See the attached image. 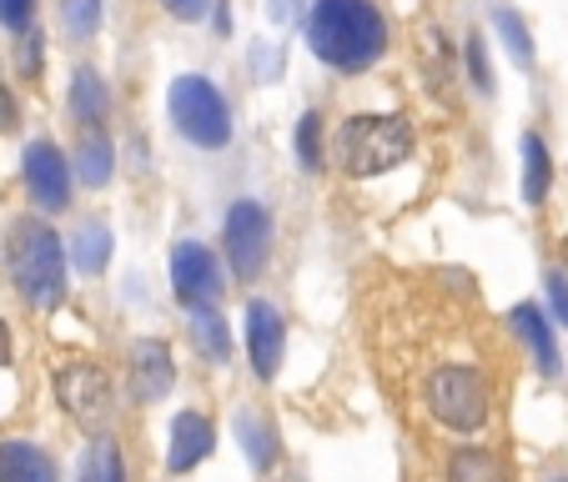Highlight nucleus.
<instances>
[{
	"label": "nucleus",
	"instance_id": "1",
	"mask_svg": "<svg viewBox=\"0 0 568 482\" xmlns=\"http://www.w3.org/2000/svg\"><path fill=\"white\" fill-rule=\"evenodd\" d=\"M307 45L317 61L337 65V71H363L383 55L387 25L373 0H317L307 21Z\"/></svg>",
	"mask_w": 568,
	"mask_h": 482
},
{
	"label": "nucleus",
	"instance_id": "2",
	"mask_svg": "<svg viewBox=\"0 0 568 482\" xmlns=\"http://www.w3.org/2000/svg\"><path fill=\"white\" fill-rule=\"evenodd\" d=\"M11 277L31 307H55L65 291V252L61 236L41 222L11 226Z\"/></svg>",
	"mask_w": 568,
	"mask_h": 482
},
{
	"label": "nucleus",
	"instance_id": "3",
	"mask_svg": "<svg viewBox=\"0 0 568 482\" xmlns=\"http://www.w3.org/2000/svg\"><path fill=\"white\" fill-rule=\"evenodd\" d=\"M337 151H343V166L353 176H377L393 172L397 161H408L413 131L403 116H353L337 136Z\"/></svg>",
	"mask_w": 568,
	"mask_h": 482
},
{
	"label": "nucleus",
	"instance_id": "4",
	"mask_svg": "<svg viewBox=\"0 0 568 482\" xmlns=\"http://www.w3.org/2000/svg\"><path fill=\"white\" fill-rule=\"evenodd\" d=\"M166 106H172V121L192 146H226L232 141V116H226L222 91L206 81V75H176L172 91H166Z\"/></svg>",
	"mask_w": 568,
	"mask_h": 482
},
{
	"label": "nucleus",
	"instance_id": "5",
	"mask_svg": "<svg viewBox=\"0 0 568 482\" xmlns=\"http://www.w3.org/2000/svg\"><path fill=\"white\" fill-rule=\"evenodd\" d=\"M423 397H428V412L453 432H478L488 422V382L473 367H438L423 382Z\"/></svg>",
	"mask_w": 568,
	"mask_h": 482
},
{
	"label": "nucleus",
	"instance_id": "6",
	"mask_svg": "<svg viewBox=\"0 0 568 482\" xmlns=\"http://www.w3.org/2000/svg\"><path fill=\"white\" fill-rule=\"evenodd\" d=\"M222 242H226V257H232V271L242 281H252L272 257V216L257 202H236L226 212Z\"/></svg>",
	"mask_w": 568,
	"mask_h": 482
},
{
	"label": "nucleus",
	"instance_id": "7",
	"mask_svg": "<svg viewBox=\"0 0 568 482\" xmlns=\"http://www.w3.org/2000/svg\"><path fill=\"white\" fill-rule=\"evenodd\" d=\"M55 397H61V408L71 412V418H81L87 428H97V422L106 418L111 387L91 362H65L61 372H55Z\"/></svg>",
	"mask_w": 568,
	"mask_h": 482
},
{
	"label": "nucleus",
	"instance_id": "8",
	"mask_svg": "<svg viewBox=\"0 0 568 482\" xmlns=\"http://www.w3.org/2000/svg\"><path fill=\"white\" fill-rule=\"evenodd\" d=\"M26 192L36 196L41 212H61L71 202V172H65V156L51 141H31L26 146Z\"/></svg>",
	"mask_w": 568,
	"mask_h": 482
},
{
	"label": "nucleus",
	"instance_id": "9",
	"mask_svg": "<svg viewBox=\"0 0 568 482\" xmlns=\"http://www.w3.org/2000/svg\"><path fill=\"white\" fill-rule=\"evenodd\" d=\"M172 287L186 307H202V301L222 297V271H216V257L196 242H182L172 252Z\"/></svg>",
	"mask_w": 568,
	"mask_h": 482
},
{
	"label": "nucleus",
	"instance_id": "10",
	"mask_svg": "<svg viewBox=\"0 0 568 482\" xmlns=\"http://www.w3.org/2000/svg\"><path fill=\"white\" fill-rule=\"evenodd\" d=\"M172 382H176V367H172L166 342L146 337V342L131 347V397L136 402H161V397L172 392Z\"/></svg>",
	"mask_w": 568,
	"mask_h": 482
},
{
	"label": "nucleus",
	"instance_id": "11",
	"mask_svg": "<svg viewBox=\"0 0 568 482\" xmlns=\"http://www.w3.org/2000/svg\"><path fill=\"white\" fill-rule=\"evenodd\" d=\"M282 347H287V332H282V311L272 301H252L247 307V352L257 377H277L282 367Z\"/></svg>",
	"mask_w": 568,
	"mask_h": 482
},
{
	"label": "nucleus",
	"instance_id": "12",
	"mask_svg": "<svg viewBox=\"0 0 568 482\" xmlns=\"http://www.w3.org/2000/svg\"><path fill=\"white\" fill-rule=\"evenodd\" d=\"M206 452H212V422H206L202 412H182V418L172 422V452H166L172 472H192Z\"/></svg>",
	"mask_w": 568,
	"mask_h": 482
},
{
	"label": "nucleus",
	"instance_id": "13",
	"mask_svg": "<svg viewBox=\"0 0 568 482\" xmlns=\"http://www.w3.org/2000/svg\"><path fill=\"white\" fill-rule=\"evenodd\" d=\"M0 482H55V468L31 442H0Z\"/></svg>",
	"mask_w": 568,
	"mask_h": 482
},
{
	"label": "nucleus",
	"instance_id": "14",
	"mask_svg": "<svg viewBox=\"0 0 568 482\" xmlns=\"http://www.w3.org/2000/svg\"><path fill=\"white\" fill-rule=\"evenodd\" d=\"M514 327L518 337L528 342V352H534L538 372H558V347H554V327L544 321V311L538 307H518L514 311Z\"/></svg>",
	"mask_w": 568,
	"mask_h": 482
},
{
	"label": "nucleus",
	"instance_id": "15",
	"mask_svg": "<svg viewBox=\"0 0 568 482\" xmlns=\"http://www.w3.org/2000/svg\"><path fill=\"white\" fill-rule=\"evenodd\" d=\"M111 172H116V151H111V141L101 136V131H87L81 146H75V176H81L87 186H106Z\"/></svg>",
	"mask_w": 568,
	"mask_h": 482
},
{
	"label": "nucleus",
	"instance_id": "16",
	"mask_svg": "<svg viewBox=\"0 0 568 482\" xmlns=\"http://www.w3.org/2000/svg\"><path fill=\"white\" fill-rule=\"evenodd\" d=\"M71 261H75V271H87V277L106 271V261H111V226L106 222H87V226H81V232H75V242H71Z\"/></svg>",
	"mask_w": 568,
	"mask_h": 482
},
{
	"label": "nucleus",
	"instance_id": "17",
	"mask_svg": "<svg viewBox=\"0 0 568 482\" xmlns=\"http://www.w3.org/2000/svg\"><path fill=\"white\" fill-rule=\"evenodd\" d=\"M192 342L202 347V357H212V362H226V357H232V337H226V321L216 317L212 301L192 307Z\"/></svg>",
	"mask_w": 568,
	"mask_h": 482
},
{
	"label": "nucleus",
	"instance_id": "18",
	"mask_svg": "<svg viewBox=\"0 0 568 482\" xmlns=\"http://www.w3.org/2000/svg\"><path fill=\"white\" fill-rule=\"evenodd\" d=\"M524 202L528 206H544V196H548V182H554V166H548V146L528 131L524 136Z\"/></svg>",
	"mask_w": 568,
	"mask_h": 482
},
{
	"label": "nucleus",
	"instance_id": "19",
	"mask_svg": "<svg viewBox=\"0 0 568 482\" xmlns=\"http://www.w3.org/2000/svg\"><path fill=\"white\" fill-rule=\"evenodd\" d=\"M75 482H126V468H121V448L111 438H97L81 458V472Z\"/></svg>",
	"mask_w": 568,
	"mask_h": 482
},
{
	"label": "nucleus",
	"instance_id": "20",
	"mask_svg": "<svg viewBox=\"0 0 568 482\" xmlns=\"http://www.w3.org/2000/svg\"><path fill=\"white\" fill-rule=\"evenodd\" d=\"M71 111H75V121H91V126L106 116V86H101L97 71L71 75Z\"/></svg>",
	"mask_w": 568,
	"mask_h": 482
},
{
	"label": "nucleus",
	"instance_id": "21",
	"mask_svg": "<svg viewBox=\"0 0 568 482\" xmlns=\"http://www.w3.org/2000/svg\"><path fill=\"white\" fill-rule=\"evenodd\" d=\"M448 482H504V468H498L488 452L463 448V452H453V462H448Z\"/></svg>",
	"mask_w": 568,
	"mask_h": 482
},
{
	"label": "nucleus",
	"instance_id": "22",
	"mask_svg": "<svg viewBox=\"0 0 568 482\" xmlns=\"http://www.w3.org/2000/svg\"><path fill=\"white\" fill-rule=\"evenodd\" d=\"M236 438H242V448H247V458L257 462V468H272V428L262 418H252V412H242L236 418Z\"/></svg>",
	"mask_w": 568,
	"mask_h": 482
},
{
	"label": "nucleus",
	"instance_id": "23",
	"mask_svg": "<svg viewBox=\"0 0 568 482\" xmlns=\"http://www.w3.org/2000/svg\"><path fill=\"white\" fill-rule=\"evenodd\" d=\"M61 21L71 31V41H91L101 31V0H65Z\"/></svg>",
	"mask_w": 568,
	"mask_h": 482
},
{
	"label": "nucleus",
	"instance_id": "24",
	"mask_svg": "<svg viewBox=\"0 0 568 482\" xmlns=\"http://www.w3.org/2000/svg\"><path fill=\"white\" fill-rule=\"evenodd\" d=\"M494 25L504 31V41H508V51H514V61H518V65H534V35H528V25L518 21V11H508V6H504V11L494 16Z\"/></svg>",
	"mask_w": 568,
	"mask_h": 482
},
{
	"label": "nucleus",
	"instance_id": "25",
	"mask_svg": "<svg viewBox=\"0 0 568 482\" xmlns=\"http://www.w3.org/2000/svg\"><path fill=\"white\" fill-rule=\"evenodd\" d=\"M297 156H302V166H307V172H317V166H322V116H317V111H307V116H302V126H297Z\"/></svg>",
	"mask_w": 568,
	"mask_h": 482
},
{
	"label": "nucleus",
	"instance_id": "26",
	"mask_svg": "<svg viewBox=\"0 0 568 482\" xmlns=\"http://www.w3.org/2000/svg\"><path fill=\"white\" fill-rule=\"evenodd\" d=\"M468 71L483 91H494V65H488V51H483V35H468Z\"/></svg>",
	"mask_w": 568,
	"mask_h": 482
},
{
	"label": "nucleus",
	"instance_id": "27",
	"mask_svg": "<svg viewBox=\"0 0 568 482\" xmlns=\"http://www.w3.org/2000/svg\"><path fill=\"white\" fill-rule=\"evenodd\" d=\"M31 11H36V0H0V25H6V31H26Z\"/></svg>",
	"mask_w": 568,
	"mask_h": 482
},
{
	"label": "nucleus",
	"instance_id": "28",
	"mask_svg": "<svg viewBox=\"0 0 568 482\" xmlns=\"http://www.w3.org/2000/svg\"><path fill=\"white\" fill-rule=\"evenodd\" d=\"M548 301H554V311H558V321L568 327V281H564V271H548Z\"/></svg>",
	"mask_w": 568,
	"mask_h": 482
},
{
	"label": "nucleus",
	"instance_id": "29",
	"mask_svg": "<svg viewBox=\"0 0 568 482\" xmlns=\"http://www.w3.org/2000/svg\"><path fill=\"white\" fill-rule=\"evenodd\" d=\"M161 6H166L176 21H202V11H206V0H161Z\"/></svg>",
	"mask_w": 568,
	"mask_h": 482
},
{
	"label": "nucleus",
	"instance_id": "30",
	"mask_svg": "<svg viewBox=\"0 0 568 482\" xmlns=\"http://www.w3.org/2000/svg\"><path fill=\"white\" fill-rule=\"evenodd\" d=\"M11 362V332H6V321H0V367Z\"/></svg>",
	"mask_w": 568,
	"mask_h": 482
},
{
	"label": "nucleus",
	"instance_id": "31",
	"mask_svg": "<svg viewBox=\"0 0 568 482\" xmlns=\"http://www.w3.org/2000/svg\"><path fill=\"white\" fill-rule=\"evenodd\" d=\"M564 267H568V236H564Z\"/></svg>",
	"mask_w": 568,
	"mask_h": 482
}]
</instances>
